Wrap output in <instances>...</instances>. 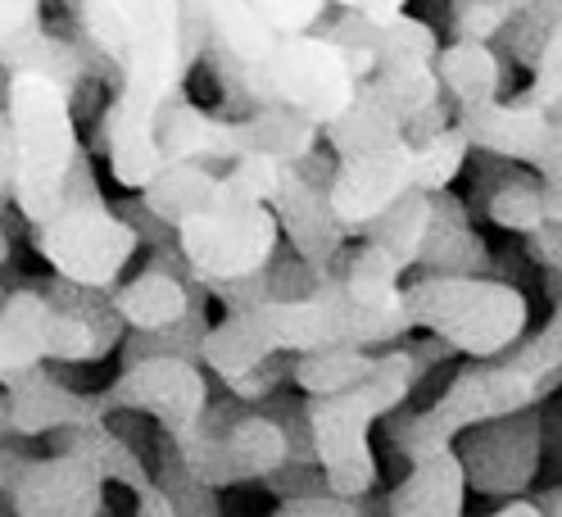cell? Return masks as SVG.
<instances>
[{"mask_svg":"<svg viewBox=\"0 0 562 517\" xmlns=\"http://www.w3.org/2000/svg\"><path fill=\"white\" fill-rule=\"evenodd\" d=\"M404 304L413 327L472 363L508 359L531 327V304L508 278H413Z\"/></svg>","mask_w":562,"mask_h":517,"instance_id":"4","label":"cell"},{"mask_svg":"<svg viewBox=\"0 0 562 517\" xmlns=\"http://www.w3.org/2000/svg\"><path fill=\"white\" fill-rule=\"evenodd\" d=\"M558 23H562L558 5H521V14L513 19V27L499 37L495 50L508 55L517 68H531V74H536V64H540V55H544V46H549Z\"/></svg>","mask_w":562,"mask_h":517,"instance_id":"38","label":"cell"},{"mask_svg":"<svg viewBox=\"0 0 562 517\" xmlns=\"http://www.w3.org/2000/svg\"><path fill=\"white\" fill-rule=\"evenodd\" d=\"M355 5V14H363L368 23H376V27H385V23H395L400 14H408L400 0H349Z\"/></svg>","mask_w":562,"mask_h":517,"instance_id":"48","label":"cell"},{"mask_svg":"<svg viewBox=\"0 0 562 517\" xmlns=\"http://www.w3.org/2000/svg\"><path fill=\"white\" fill-rule=\"evenodd\" d=\"M281 250L277 214L263 204H250L218 187V200L200 218L182 227V255L204 272L209 282L259 278Z\"/></svg>","mask_w":562,"mask_h":517,"instance_id":"6","label":"cell"},{"mask_svg":"<svg viewBox=\"0 0 562 517\" xmlns=\"http://www.w3.org/2000/svg\"><path fill=\"white\" fill-rule=\"evenodd\" d=\"M209 14V27H214V42L223 50H232L236 59L245 64H268L281 46V37L272 32L263 5L255 0H236V5H204Z\"/></svg>","mask_w":562,"mask_h":517,"instance_id":"31","label":"cell"},{"mask_svg":"<svg viewBox=\"0 0 562 517\" xmlns=\"http://www.w3.org/2000/svg\"><path fill=\"white\" fill-rule=\"evenodd\" d=\"M42 32H50V27H46V10L37 0H5V5H0V59L27 50Z\"/></svg>","mask_w":562,"mask_h":517,"instance_id":"42","label":"cell"},{"mask_svg":"<svg viewBox=\"0 0 562 517\" xmlns=\"http://www.w3.org/2000/svg\"><path fill=\"white\" fill-rule=\"evenodd\" d=\"M159 146L168 164H204L227 172L236 159L255 155L250 123H232L218 110H200L187 91H178L159 114Z\"/></svg>","mask_w":562,"mask_h":517,"instance_id":"13","label":"cell"},{"mask_svg":"<svg viewBox=\"0 0 562 517\" xmlns=\"http://www.w3.org/2000/svg\"><path fill=\"white\" fill-rule=\"evenodd\" d=\"M521 255L540 263L544 272H562V227L558 223H544L540 232H531L521 240Z\"/></svg>","mask_w":562,"mask_h":517,"instance_id":"46","label":"cell"},{"mask_svg":"<svg viewBox=\"0 0 562 517\" xmlns=\"http://www.w3.org/2000/svg\"><path fill=\"white\" fill-rule=\"evenodd\" d=\"M562 382H544V376L517 368L513 359L499 363H468L445 382V391L427 404V408H400L395 418H385V436L408 459H436L445 450H453L468 431L504 423V418H521V413H536Z\"/></svg>","mask_w":562,"mask_h":517,"instance_id":"2","label":"cell"},{"mask_svg":"<svg viewBox=\"0 0 562 517\" xmlns=\"http://www.w3.org/2000/svg\"><path fill=\"white\" fill-rule=\"evenodd\" d=\"M468 495L472 486L459 450H445L408 468V476L385 495V517H468Z\"/></svg>","mask_w":562,"mask_h":517,"instance_id":"21","label":"cell"},{"mask_svg":"<svg viewBox=\"0 0 562 517\" xmlns=\"http://www.w3.org/2000/svg\"><path fill=\"white\" fill-rule=\"evenodd\" d=\"M263 68H268L277 105H291V110L308 114L323 132L359 105V87L363 82L349 74L345 55L323 37V32L281 42L277 55Z\"/></svg>","mask_w":562,"mask_h":517,"instance_id":"8","label":"cell"},{"mask_svg":"<svg viewBox=\"0 0 562 517\" xmlns=\"http://www.w3.org/2000/svg\"><path fill=\"white\" fill-rule=\"evenodd\" d=\"M517 14V0H459V5H449V32L463 46H499Z\"/></svg>","mask_w":562,"mask_h":517,"instance_id":"37","label":"cell"},{"mask_svg":"<svg viewBox=\"0 0 562 517\" xmlns=\"http://www.w3.org/2000/svg\"><path fill=\"white\" fill-rule=\"evenodd\" d=\"M544 286H549V300H553V314L536 336H526L508 359L526 372L544 376V382H562V272H549Z\"/></svg>","mask_w":562,"mask_h":517,"instance_id":"36","label":"cell"},{"mask_svg":"<svg viewBox=\"0 0 562 517\" xmlns=\"http://www.w3.org/2000/svg\"><path fill=\"white\" fill-rule=\"evenodd\" d=\"M536 172H540L544 182H562V123H553L549 142H544V150L536 159Z\"/></svg>","mask_w":562,"mask_h":517,"instance_id":"47","label":"cell"},{"mask_svg":"<svg viewBox=\"0 0 562 517\" xmlns=\"http://www.w3.org/2000/svg\"><path fill=\"white\" fill-rule=\"evenodd\" d=\"M431 223H436V195L413 191V195H404L395 204L391 214H381L363 232V246L376 250L381 259H391L408 278V272H417L422 250H427V240H431Z\"/></svg>","mask_w":562,"mask_h":517,"instance_id":"24","label":"cell"},{"mask_svg":"<svg viewBox=\"0 0 562 517\" xmlns=\"http://www.w3.org/2000/svg\"><path fill=\"white\" fill-rule=\"evenodd\" d=\"M250 142H255V155H272L277 164L300 168L308 155H318L327 146V136L308 114L291 105H272L250 119Z\"/></svg>","mask_w":562,"mask_h":517,"instance_id":"28","label":"cell"},{"mask_svg":"<svg viewBox=\"0 0 562 517\" xmlns=\"http://www.w3.org/2000/svg\"><path fill=\"white\" fill-rule=\"evenodd\" d=\"M218 187H223V172L218 168H204V164H168L155 187L140 195L150 204V214H159L168 227H187L191 218H200L209 204L218 200Z\"/></svg>","mask_w":562,"mask_h":517,"instance_id":"26","label":"cell"},{"mask_svg":"<svg viewBox=\"0 0 562 517\" xmlns=\"http://www.w3.org/2000/svg\"><path fill=\"white\" fill-rule=\"evenodd\" d=\"M55 323H59V308L27 282L5 291V304H0V382L14 386L27 372L50 363Z\"/></svg>","mask_w":562,"mask_h":517,"instance_id":"17","label":"cell"},{"mask_svg":"<svg viewBox=\"0 0 562 517\" xmlns=\"http://www.w3.org/2000/svg\"><path fill=\"white\" fill-rule=\"evenodd\" d=\"M277 355L281 350H277L263 314H223V323H214V331L204 340V372L214 376L218 386H227V382H240V376L259 372Z\"/></svg>","mask_w":562,"mask_h":517,"instance_id":"23","label":"cell"},{"mask_svg":"<svg viewBox=\"0 0 562 517\" xmlns=\"http://www.w3.org/2000/svg\"><path fill=\"white\" fill-rule=\"evenodd\" d=\"M553 123H562V110H558V114H553Z\"/></svg>","mask_w":562,"mask_h":517,"instance_id":"53","label":"cell"},{"mask_svg":"<svg viewBox=\"0 0 562 517\" xmlns=\"http://www.w3.org/2000/svg\"><path fill=\"white\" fill-rule=\"evenodd\" d=\"M209 295H214L227 314H263L272 304L268 272H259V278H236V282H209Z\"/></svg>","mask_w":562,"mask_h":517,"instance_id":"44","label":"cell"},{"mask_svg":"<svg viewBox=\"0 0 562 517\" xmlns=\"http://www.w3.org/2000/svg\"><path fill=\"white\" fill-rule=\"evenodd\" d=\"M268 517H385V499L381 495L345 499L336 491H313V495H300L291 504H277Z\"/></svg>","mask_w":562,"mask_h":517,"instance_id":"41","label":"cell"},{"mask_svg":"<svg viewBox=\"0 0 562 517\" xmlns=\"http://www.w3.org/2000/svg\"><path fill=\"white\" fill-rule=\"evenodd\" d=\"M46 454H68V459H82L91 463L110 486H123L132 495H146L155 486V468L150 459L127 445L110 423H87V427H64L46 440Z\"/></svg>","mask_w":562,"mask_h":517,"instance_id":"20","label":"cell"},{"mask_svg":"<svg viewBox=\"0 0 562 517\" xmlns=\"http://www.w3.org/2000/svg\"><path fill=\"white\" fill-rule=\"evenodd\" d=\"M272 214H277L281 240H286V246H291L300 259H308L313 268H323V272H327L349 246H355V240H349V232H345V223H340L336 210H331V191L304 182L295 168H291L286 187H281Z\"/></svg>","mask_w":562,"mask_h":517,"instance_id":"15","label":"cell"},{"mask_svg":"<svg viewBox=\"0 0 562 517\" xmlns=\"http://www.w3.org/2000/svg\"><path fill=\"white\" fill-rule=\"evenodd\" d=\"M413 278H499L495 255L472 227V204L463 195H436V223L431 240L422 250V263Z\"/></svg>","mask_w":562,"mask_h":517,"instance_id":"19","label":"cell"},{"mask_svg":"<svg viewBox=\"0 0 562 517\" xmlns=\"http://www.w3.org/2000/svg\"><path fill=\"white\" fill-rule=\"evenodd\" d=\"M513 59L499 55L495 46H463V42H449L436 74L445 87V100L459 114L485 110V105H499V95L513 87Z\"/></svg>","mask_w":562,"mask_h":517,"instance_id":"22","label":"cell"},{"mask_svg":"<svg viewBox=\"0 0 562 517\" xmlns=\"http://www.w3.org/2000/svg\"><path fill=\"white\" fill-rule=\"evenodd\" d=\"M187 468L204 481L209 491H227V486H250V481H263L291 459L286 431H281L272 418H263L259 408H250L245 418L223 431V436H191L178 445Z\"/></svg>","mask_w":562,"mask_h":517,"instance_id":"10","label":"cell"},{"mask_svg":"<svg viewBox=\"0 0 562 517\" xmlns=\"http://www.w3.org/2000/svg\"><path fill=\"white\" fill-rule=\"evenodd\" d=\"M526 105H536L544 114H558L562 110V23L553 27V37L536 64V74H531V87L521 91Z\"/></svg>","mask_w":562,"mask_h":517,"instance_id":"43","label":"cell"},{"mask_svg":"<svg viewBox=\"0 0 562 517\" xmlns=\"http://www.w3.org/2000/svg\"><path fill=\"white\" fill-rule=\"evenodd\" d=\"M485 517H544V508L536 499H513V504H499V508H490Z\"/></svg>","mask_w":562,"mask_h":517,"instance_id":"50","label":"cell"},{"mask_svg":"<svg viewBox=\"0 0 562 517\" xmlns=\"http://www.w3.org/2000/svg\"><path fill=\"white\" fill-rule=\"evenodd\" d=\"M376 372H381V355L331 345V350L295 359V391L308 395V400H331V395H345V391H359L363 382H372Z\"/></svg>","mask_w":562,"mask_h":517,"instance_id":"27","label":"cell"},{"mask_svg":"<svg viewBox=\"0 0 562 517\" xmlns=\"http://www.w3.org/2000/svg\"><path fill=\"white\" fill-rule=\"evenodd\" d=\"M459 127H463V136L472 142L476 155L536 168L549 132H553V114H544L536 105H526L521 95H513V100H499V105L459 114Z\"/></svg>","mask_w":562,"mask_h":517,"instance_id":"18","label":"cell"},{"mask_svg":"<svg viewBox=\"0 0 562 517\" xmlns=\"http://www.w3.org/2000/svg\"><path fill=\"white\" fill-rule=\"evenodd\" d=\"M468 204H472V214H481L485 223H495L521 240L549 223L540 172L508 164V159H490V155H481V172H472Z\"/></svg>","mask_w":562,"mask_h":517,"instance_id":"16","label":"cell"},{"mask_svg":"<svg viewBox=\"0 0 562 517\" xmlns=\"http://www.w3.org/2000/svg\"><path fill=\"white\" fill-rule=\"evenodd\" d=\"M104 481L91 463L68 454H37L27 463L14 499L5 504L10 517H100L104 508Z\"/></svg>","mask_w":562,"mask_h":517,"instance_id":"14","label":"cell"},{"mask_svg":"<svg viewBox=\"0 0 562 517\" xmlns=\"http://www.w3.org/2000/svg\"><path fill=\"white\" fill-rule=\"evenodd\" d=\"M209 331H214V323H209V308H195V314L178 327L168 331H132L123 340V368H136V363H155V359H182V363H195L204 368V340Z\"/></svg>","mask_w":562,"mask_h":517,"instance_id":"32","label":"cell"},{"mask_svg":"<svg viewBox=\"0 0 562 517\" xmlns=\"http://www.w3.org/2000/svg\"><path fill=\"white\" fill-rule=\"evenodd\" d=\"M453 450H459V459H463L472 495L513 504V499H521L526 491H531V481L540 476V459H544L540 408L521 413V418L476 427L453 445Z\"/></svg>","mask_w":562,"mask_h":517,"instance_id":"9","label":"cell"},{"mask_svg":"<svg viewBox=\"0 0 562 517\" xmlns=\"http://www.w3.org/2000/svg\"><path fill=\"white\" fill-rule=\"evenodd\" d=\"M536 504L544 508V517H562V486H553V491L536 495Z\"/></svg>","mask_w":562,"mask_h":517,"instance_id":"51","label":"cell"},{"mask_svg":"<svg viewBox=\"0 0 562 517\" xmlns=\"http://www.w3.org/2000/svg\"><path fill=\"white\" fill-rule=\"evenodd\" d=\"M32 246L50 263L55 278L87 291H119L140 250L136 227L119 214V204H64V210L32 227Z\"/></svg>","mask_w":562,"mask_h":517,"instance_id":"5","label":"cell"},{"mask_svg":"<svg viewBox=\"0 0 562 517\" xmlns=\"http://www.w3.org/2000/svg\"><path fill=\"white\" fill-rule=\"evenodd\" d=\"M87 423H110L100 391H82L74 382H64L55 363L5 386V400H0L5 440H50L64 427H87Z\"/></svg>","mask_w":562,"mask_h":517,"instance_id":"11","label":"cell"},{"mask_svg":"<svg viewBox=\"0 0 562 517\" xmlns=\"http://www.w3.org/2000/svg\"><path fill=\"white\" fill-rule=\"evenodd\" d=\"M74 91L42 78H5V119H0V191L5 204L42 227L64 210L68 172L82 155Z\"/></svg>","mask_w":562,"mask_h":517,"instance_id":"1","label":"cell"},{"mask_svg":"<svg viewBox=\"0 0 562 517\" xmlns=\"http://www.w3.org/2000/svg\"><path fill=\"white\" fill-rule=\"evenodd\" d=\"M37 295H46L59 314H68V318H78V323H87L91 331H95V345H100V363L110 359V355H119L123 350V340L132 336V327L123 323V314H119V304H114V291H87V286H78V282H64V278H23Z\"/></svg>","mask_w":562,"mask_h":517,"instance_id":"25","label":"cell"},{"mask_svg":"<svg viewBox=\"0 0 562 517\" xmlns=\"http://www.w3.org/2000/svg\"><path fill=\"white\" fill-rule=\"evenodd\" d=\"M413 345L381 350V372L359 391H345L331 400H308V423L313 445H318V468L327 472L331 491L345 499H368L376 495L381 463L372 450V423H385L408 404L413 386L422 382Z\"/></svg>","mask_w":562,"mask_h":517,"instance_id":"3","label":"cell"},{"mask_svg":"<svg viewBox=\"0 0 562 517\" xmlns=\"http://www.w3.org/2000/svg\"><path fill=\"white\" fill-rule=\"evenodd\" d=\"M100 517H119V513H114V508H104V513H100Z\"/></svg>","mask_w":562,"mask_h":517,"instance_id":"52","label":"cell"},{"mask_svg":"<svg viewBox=\"0 0 562 517\" xmlns=\"http://www.w3.org/2000/svg\"><path fill=\"white\" fill-rule=\"evenodd\" d=\"M132 517H182V513L164 499V491H159V486H150L146 495H136V513H132Z\"/></svg>","mask_w":562,"mask_h":517,"instance_id":"49","label":"cell"},{"mask_svg":"<svg viewBox=\"0 0 562 517\" xmlns=\"http://www.w3.org/2000/svg\"><path fill=\"white\" fill-rule=\"evenodd\" d=\"M413 191H417L413 146H400V150L368 155V159H345L331 187V210L345 223L349 240H363V232Z\"/></svg>","mask_w":562,"mask_h":517,"instance_id":"12","label":"cell"},{"mask_svg":"<svg viewBox=\"0 0 562 517\" xmlns=\"http://www.w3.org/2000/svg\"><path fill=\"white\" fill-rule=\"evenodd\" d=\"M150 468H155V486L164 491V499L178 508L182 517H227L218 491H209L204 481L187 468V459H182V450H178V440H168L164 431H159V445H155Z\"/></svg>","mask_w":562,"mask_h":517,"instance_id":"33","label":"cell"},{"mask_svg":"<svg viewBox=\"0 0 562 517\" xmlns=\"http://www.w3.org/2000/svg\"><path fill=\"white\" fill-rule=\"evenodd\" d=\"M363 95L372 100L376 110L391 114L400 127H408L431 105H440L445 87H440L436 68H381L372 82H363Z\"/></svg>","mask_w":562,"mask_h":517,"instance_id":"30","label":"cell"},{"mask_svg":"<svg viewBox=\"0 0 562 517\" xmlns=\"http://www.w3.org/2000/svg\"><path fill=\"white\" fill-rule=\"evenodd\" d=\"M472 142L463 136V127H449L445 136H436V142L427 146H417L413 150V178H417V191H427V195H445L453 191V178L468 168L472 159Z\"/></svg>","mask_w":562,"mask_h":517,"instance_id":"35","label":"cell"},{"mask_svg":"<svg viewBox=\"0 0 562 517\" xmlns=\"http://www.w3.org/2000/svg\"><path fill=\"white\" fill-rule=\"evenodd\" d=\"M445 55L436 27L417 14H400L395 23L381 27L376 37V64L381 68H436Z\"/></svg>","mask_w":562,"mask_h":517,"instance_id":"34","label":"cell"},{"mask_svg":"<svg viewBox=\"0 0 562 517\" xmlns=\"http://www.w3.org/2000/svg\"><path fill=\"white\" fill-rule=\"evenodd\" d=\"M119 214L136 227V236H140V246H146V250H172V246H182V232H178V227H168L159 214H150V204L140 200V195L123 200V204H119Z\"/></svg>","mask_w":562,"mask_h":517,"instance_id":"45","label":"cell"},{"mask_svg":"<svg viewBox=\"0 0 562 517\" xmlns=\"http://www.w3.org/2000/svg\"><path fill=\"white\" fill-rule=\"evenodd\" d=\"M291 178V168L286 164H277L272 155H245L236 159L227 172H223V187L240 200H250V204H263V210H272L281 187H286Z\"/></svg>","mask_w":562,"mask_h":517,"instance_id":"39","label":"cell"},{"mask_svg":"<svg viewBox=\"0 0 562 517\" xmlns=\"http://www.w3.org/2000/svg\"><path fill=\"white\" fill-rule=\"evenodd\" d=\"M100 404H104V418L136 413V418H150L168 440L182 445L200 431L209 404H214V376L182 359L136 363V368H123L100 391Z\"/></svg>","mask_w":562,"mask_h":517,"instance_id":"7","label":"cell"},{"mask_svg":"<svg viewBox=\"0 0 562 517\" xmlns=\"http://www.w3.org/2000/svg\"><path fill=\"white\" fill-rule=\"evenodd\" d=\"M268 286H272V304H308V300L323 295L327 272L313 268L308 259H300L286 240H281L277 259L268 263Z\"/></svg>","mask_w":562,"mask_h":517,"instance_id":"40","label":"cell"},{"mask_svg":"<svg viewBox=\"0 0 562 517\" xmlns=\"http://www.w3.org/2000/svg\"><path fill=\"white\" fill-rule=\"evenodd\" d=\"M327 150L345 164V159H368V155H385V150H400V146H408L404 142V127L385 114V110H376L372 100L363 95V87H359V105L349 110L345 119H336L327 132Z\"/></svg>","mask_w":562,"mask_h":517,"instance_id":"29","label":"cell"}]
</instances>
